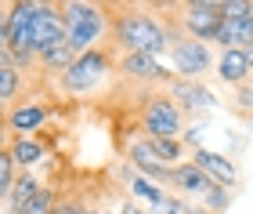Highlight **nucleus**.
Segmentation results:
<instances>
[{"instance_id":"f257e3e1","label":"nucleus","mask_w":253,"mask_h":214,"mask_svg":"<svg viewBox=\"0 0 253 214\" xmlns=\"http://www.w3.org/2000/svg\"><path fill=\"white\" fill-rule=\"evenodd\" d=\"M109 37L123 54H152L170 51V29L152 15V7H116L109 18Z\"/></svg>"},{"instance_id":"f03ea898","label":"nucleus","mask_w":253,"mask_h":214,"mask_svg":"<svg viewBox=\"0 0 253 214\" xmlns=\"http://www.w3.org/2000/svg\"><path fill=\"white\" fill-rule=\"evenodd\" d=\"M62 7V22H65V44L76 54H84L90 48H98V40L109 33V7L101 4H87V0H65Z\"/></svg>"},{"instance_id":"7ed1b4c3","label":"nucleus","mask_w":253,"mask_h":214,"mask_svg":"<svg viewBox=\"0 0 253 214\" xmlns=\"http://www.w3.org/2000/svg\"><path fill=\"white\" fill-rule=\"evenodd\" d=\"M109 73H112L109 48H90V51H84L73 65H69L58 80H62L65 95H90V91H98V84L105 80Z\"/></svg>"},{"instance_id":"20e7f679","label":"nucleus","mask_w":253,"mask_h":214,"mask_svg":"<svg viewBox=\"0 0 253 214\" xmlns=\"http://www.w3.org/2000/svg\"><path fill=\"white\" fill-rule=\"evenodd\" d=\"M174 11H177V22L185 26V33L192 40H203V44L217 40V29L224 22L221 0H185V4H174Z\"/></svg>"},{"instance_id":"39448f33","label":"nucleus","mask_w":253,"mask_h":214,"mask_svg":"<svg viewBox=\"0 0 253 214\" xmlns=\"http://www.w3.org/2000/svg\"><path fill=\"white\" fill-rule=\"evenodd\" d=\"M33 11H37V0H15V4H7V54H11L15 69L33 62V48H29Z\"/></svg>"},{"instance_id":"423d86ee","label":"nucleus","mask_w":253,"mask_h":214,"mask_svg":"<svg viewBox=\"0 0 253 214\" xmlns=\"http://www.w3.org/2000/svg\"><path fill=\"white\" fill-rule=\"evenodd\" d=\"M141 131H145V138H177L181 134V109L174 106V98L163 91L148 95L141 106Z\"/></svg>"},{"instance_id":"0eeeda50","label":"nucleus","mask_w":253,"mask_h":214,"mask_svg":"<svg viewBox=\"0 0 253 214\" xmlns=\"http://www.w3.org/2000/svg\"><path fill=\"white\" fill-rule=\"evenodd\" d=\"M58 44H65V22H62V7L51 4V0H37V11H33V58H43L47 51H54Z\"/></svg>"},{"instance_id":"6e6552de","label":"nucleus","mask_w":253,"mask_h":214,"mask_svg":"<svg viewBox=\"0 0 253 214\" xmlns=\"http://www.w3.org/2000/svg\"><path fill=\"white\" fill-rule=\"evenodd\" d=\"M167 54H170V62H174V76H181V80H199L213 62L210 44L192 40V37H170Z\"/></svg>"},{"instance_id":"1a4fd4ad","label":"nucleus","mask_w":253,"mask_h":214,"mask_svg":"<svg viewBox=\"0 0 253 214\" xmlns=\"http://www.w3.org/2000/svg\"><path fill=\"white\" fill-rule=\"evenodd\" d=\"M116 69L134 84H170L174 80V69H167V65L159 58H152V54H123L116 62Z\"/></svg>"},{"instance_id":"9d476101","label":"nucleus","mask_w":253,"mask_h":214,"mask_svg":"<svg viewBox=\"0 0 253 214\" xmlns=\"http://www.w3.org/2000/svg\"><path fill=\"white\" fill-rule=\"evenodd\" d=\"M192 163L199 167V171L210 178V182L224 185V189H235V185H239V167L228 160V156L206 149V145H195V149H192Z\"/></svg>"},{"instance_id":"9b49d317","label":"nucleus","mask_w":253,"mask_h":214,"mask_svg":"<svg viewBox=\"0 0 253 214\" xmlns=\"http://www.w3.org/2000/svg\"><path fill=\"white\" fill-rule=\"evenodd\" d=\"M47 106L37 102V98H26V102H18L15 109L7 112V127L15 131V138H33V134H40L47 127Z\"/></svg>"},{"instance_id":"f8f14e48","label":"nucleus","mask_w":253,"mask_h":214,"mask_svg":"<svg viewBox=\"0 0 253 214\" xmlns=\"http://www.w3.org/2000/svg\"><path fill=\"white\" fill-rule=\"evenodd\" d=\"M167 185L174 189V196H181V200H192V196H195V200H203V196H206V189H210L213 182H210V178H206L192 160H185V163L170 167Z\"/></svg>"},{"instance_id":"ddd939ff","label":"nucleus","mask_w":253,"mask_h":214,"mask_svg":"<svg viewBox=\"0 0 253 214\" xmlns=\"http://www.w3.org/2000/svg\"><path fill=\"white\" fill-rule=\"evenodd\" d=\"M167 87H170L167 95L174 98V106H177V109H185V112L210 109V106L217 102V95H213L206 84H199V80H181V76H174V80H170Z\"/></svg>"},{"instance_id":"4468645a","label":"nucleus","mask_w":253,"mask_h":214,"mask_svg":"<svg viewBox=\"0 0 253 214\" xmlns=\"http://www.w3.org/2000/svg\"><path fill=\"white\" fill-rule=\"evenodd\" d=\"M213 44L221 51H246L253 44V11L250 15H224Z\"/></svg>"},{"instance_id":"2eb2a0df","label":"nucleus","mask_w":253,"mask_h":214,"mask_svg":"<svg viewBox=\"0 0 253 214\" xmlns=\"http://www.w3.org/2000/svg\"><path fill=\"white\" fill-rule=\"evenodd\" d=\"M126 156H130L134 171L141 174V178H148V182H156V185H167V178H170V167H163V163H159V156L152 153L148 138H137V142H130Z\"/></svg>"},{"instance_id":"dca6fc26","label":"nucleus","mask_w":253,"mask_h":214,"mask_svg":"<svg viewBox=\"0 0 253 214\" xmlns=\"http://www.w3.org/2000/svg\"><path fill=\"white\" fill-rule=\"evenodd\" d=\"M217 80L221 84H232V87H243L253 80V69L246 62L243 51H221L217 54Z\"/></svg>"},{"instance_id":"f3484780","label":"nucleus","mask_w":253,"mask_h":214,"mask_svg":"<svg viewBox=\"0 0 253 214\" xmlns=\"http://www.w3.org/2000/svg\"><path fill=\"white\" fill-rule=\"evenodd\" d=\"M40 189H43V182H40L33 171H18L15 185H11V196H7V211H11V214H22L33 200H37Z\"/></svg>"},{"instance_id":"a211bd4d","label":"nucleus","mask_w":253,"mask_h":214,"mask_svg":"<svg viewBox=\"0 0 253 214\" xmlns=\"http://www.w3.org/2000/svg\"><path fill=\"white\" fill-rule=\"evenodd\" d=\"M7 153H11V160L18 163V171H33L37 163L47 160V145L40 138H11Z\"/></svg>"},{"instance_id":"6ab92c4d","label":"nucleus","mask_w":253,"mask_h":214,"mask_svg":"<svg viewBox=\"0 0 253 214\" xmlns=\"http://www.w3.org/2000/svg\"><path fill=\"white\" fill-rule=\"evenodd\" d=\"M126 185L134 189L137 200H145V204H148V211H152V207H163L167 196H170V193H163L156 182H148V178H141V174H130V171H126Z\"/></svg>"},{"instance_id":"aec40b11","label":"nucleus","mask_w":253,"mask_h":214,"mask_svg":"<svg viewBox=\"0 0 253 214\" xmlns=\"http://www.w3.org/2000/svg\"><path fill=\"white\" fill-rule=\"evenodd\" d=\"M148 145H152V153L159 156L163 167L185 163V145H181V138H148Z\"/></svg>"},{"instance_id":"412c9836","label":"nucleus","mask_w":253,"mask_h":214,"mask_svg":"<svg viewBox=\"0 0 253 214\" xmlns=\"http://www.w3.org/2000/svg\"><path fill=\"white\" fill-rule=\"evenodd\" d=\"M80 58V54L73 51V48H69V44H58V48H54V51H47V54H43V58H40V65H43V69H47V73H65L69 69V65H73Z\"/></svg>"},{"instance_id":"4be33fe9","label":"nucleus","mask_w":253,"mask_h":214,"mask_svg":"<svg viewBox=\"0 0 253 214\" xmlns=\"http://www.w3.org/2000/svg\"><path fill=\"white\" fill-rule=\"evenodd\" d=\"M22 95V69H15V65H0V102H15V98Z\"/></svg>"},{"instance_id":"5701e85b","label":"nucleus","mask_w":253,"mask_h":214,"mask_svg":"<svg viewBox=\"0 0 253 214\" xmlns=\"http://www.w3.org/2000/svg\"><path fill=\"white\" fill-rule=\"evenodd\" d=\"M15 178H18V163L11 160V153H7V149H0V204H7Z\"/></svg>"},{"instance_id":"b1692460","label":"nucleus","mask_w":253,"mask_h":214,"mask_svg":"<svg viewBox=\"0 0 253 214\" xmlns=\"http://www.w3.org/2000/svg\"><path fill=\"white\" fill-rule=\"evenodd\" d=\"M203 207L210 211V214H224L228 207H232V189H224V185H210L206 189V196H203Z\"/></svg>"},{"instance_id":"393cba45","label":"nucleus","mask_w":253,"mask_h":214,"mask_svg":"<svg viewBox=\"0 0 253 214\" xmlns=\"http://www.w3.org/2000/svg\"><path fill=\"white\" fill-rule=\"evenodd\" d=\"M54 200H58V196H54V189L43 185L40 193H37V200H33V204L22 211V214H51V211H54Z\"/></svg>"},{"instance_id":"a878e982","label":"nucleus","mask_w":253,"mask_h":214,"mask_svg":"<svg viewBox=\"0 0 253 214\" xmlns=\"http://www.w3.org/2000/svg\"><path fill=\"white\" fill-rule=\"evenodd\" d=\"M51 214H87V207L80 204L76 196H58V200H54V211H51Z\"/></svg>"},{"instance_id":"bb28decb","label":"nucleus","mask_w":253,"mask_h":214,"mask_svg":"<svg viewBox=\"0 0 253 214\" xmlns=\"http://www.w3.org/2000/svg\"><path fill=\"white\" fill-rule=\"evenodd\" d=\"M235 102H239V109H250L253 112V80L243 84V87H235Z\"/></svg>"},{"instance_id":"cd10ccee","label":"nucleus","mask_w":253,"mask_h":214,"mask_svg":"<svg viewBox=\"0 0 253 214\" xmlns=\"http://www.w3.org/2000/svg\"><path fill=\"white\" fill-rule=\"evenodd\" d=\"M0 51H7V4H0Z\"/></svg>"},{"instance_id":"c85d7f7f","label":"nucleus","mask_w":253,"mask_h":214,"mask_svg":"<svg viewBox=\"0 0 253 214\" xmlns=\"http://www.w3.org/2000/svg\"><path fill=\"white\" fill-rule=\"evenodd\" d=\"M120 214H148V211H141V207H137L134 204V200H126V204H123V211Z\"/></svg>"},{"instance_id":"c756f323","label":"nucleus","mask_w":253,"mask_h":214,"mask_svg":"<svg viewBox=\"0 0 253 214\" xmlns=\"http://www.w3.org/2000/svg\"><path fill=\"white\" fill-rule=\"evenodd\" d=\"M4 127H7V112H4V106H0V134H4Z\"/></svg>"},{"instance_id":"7c9ffc66","label":"nucleus","mask_w":253,"mask_h":214,"mask_svg":"<svg viewBox=\"0 0 253 214\" xmlns=\"http://www.w3.org/2000/svg\"><path fill=\"white\" fill-rule=\"evenodd\" d=\"M243 54H246V62H250V69H253V44H250V48H246Z\"/></svg>"},{"instance_id":"2f4dec72","label":"nucleus","mask_w":253,"mask_h":214,"mask_svg":"<svg viewBox=\"0 0 253 214\" xmlns=\"http://www.w3.org/2000/svg\"><path fill=\"white\" fill-rule=\"evenodd\" d=\"M0 149H4V134H0Z\"/></svg>"}]
</instances>
